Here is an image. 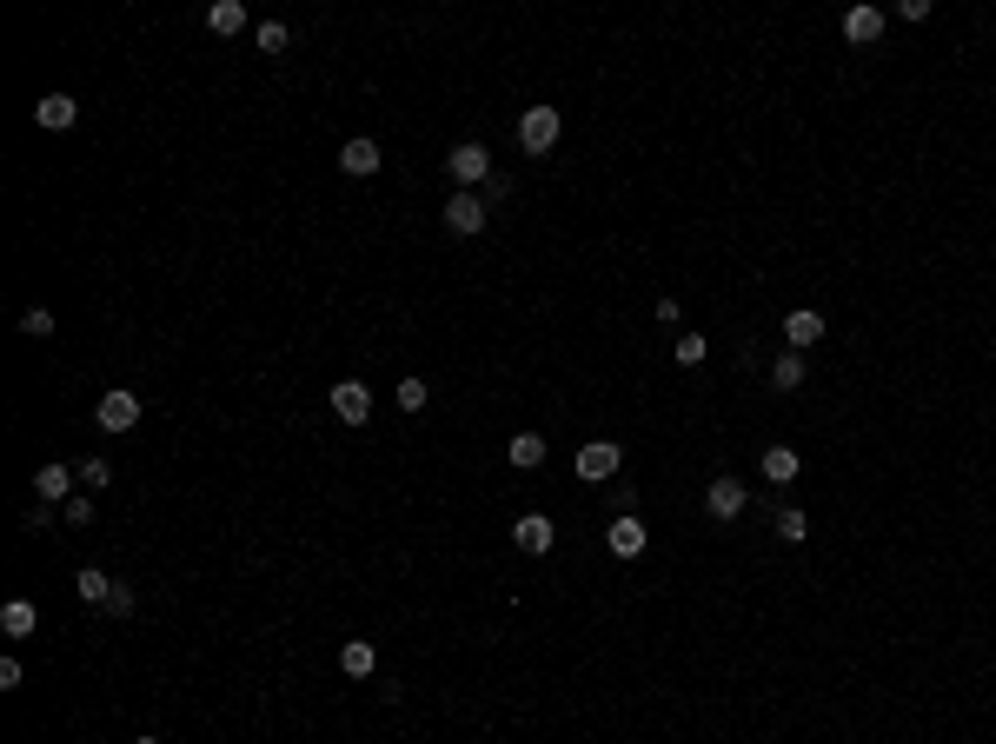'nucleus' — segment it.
Returning <instances> with one entry per match:
<instances>
[{"label": "nucleus", "instance_id": "1", "mask_svg": "<svg viewBox=\"0 0 996 744\" xmlns=\"http://www.w3.org/2000/svg\"><path fill=\"white\" fill-rule=\"evenodd\" d=\"M445 173L459 180V193H472V186H485V180H492V153H485L479 140H459V147L445 153Z\"/></svg>", "mask_w": 996, "mask_h": 744}, {"label": "nucleus", "instance_id": "2", "mask_svg": "<svg viewBox=\"0 0 996 744\" xmlns=\"http://www.w3.org/2000/svg\"><path fill=\"white\" fill-rule=\"evenodd\" d=\"M558 127H565L558 107H525V113H518V147H525V153H552L558 147Z\"/></svg>", "mask_w": 996, "mask_h": 744}, {"label": "nucleus", "instance_id": "3", "mask_svg": "<svg viewBox=\"0 0 996 744\" xmlns=\"http://www.w3.org/2000/svg\"><path fill=\"white\" fill-rule=\"evenodd\" d=\"M485 220H492V206H485V193H452V200H445V226H452L459 240L485 233Z\"/></svg>", "mask_w": 996, "mask_h": 744}, {"label": "nucleus", "instance_id": "4", "mask_svg": "<svg viewBox=\"0 0 996 744\" xmlns=\"http://www.w3.org/2000/svg\"><path fill=\"white\" fill-rule=\"evenodd\" d=\"M618 465H625V452L611 446V439H591V446L578 452V479H591V485H611V479H618Z\"/></svg>", "mask_w": 996, "mask_h": 744}, {"label": "nucleus", "instance_id": "5", "mask_svg": "<svg viewBox=\"0 0 996 744\" xmlns=\"http://www.w3.org/2000/svg\"><path fill=\"white\" fill-rule=\"evenodd\" d=\"M80 120V100L74 93H40V107H34V127H47V133H67Z\"/></svg>", "mask_w": 996, "mask_h": 744}, {"label": "nucleus", "instance_id": "6", "mask_svg": "<svg viewBox=\"0 0 996 744\" xmlns=\"http://www.w3.org/2000/svg\"><path fill=\"white\" fill-rule=\"evenodd\" d=\"M332 412H339L346 426H366L372 419V392L359 386V379H339V386H332Z\"/></svg>", "mask_w": 996, "mask_h": 744}, {"label": "nucleus", "instance_id": "7", "mask_svg": "<svg viewBox=\"0 0 996 744\" xmlns=\"http://www.w3.org/2000/svg\"><path fill=\"white\" fill-rule=\"evenodd\" d=\"M379 167H386V160H379V140H366V133L339 147V173H352V180H372Z\"/></svg>", "mask_w": 996, "mask_h": 744}, {"label": "nucleus", "instance_id": "8", "mask_svg": "<svg viewBox=\"0 0 996 744\" xmlns=\"http://www.w3.org/2000/svg\"><path fill=\"white\" fill-rule=\"evenodd\" d=\"M93 419H100V432H133L140 426V399H133V392H107Z\"/></svg>", "mask_w": 996, "mask_h": 744}, {"label": "nucleus", "instance_id": "9", "mask_svg": "<svg viewBox=\"0 0 996 744\" xmlns=\"http://www.w3.org/2000/svg\"><path fill=\"white\" fill-rule=\"evenodd\" d=\"M744 505H751V499H744L738 479H711V485H704V512H711V519H738Z\"/></svg>", "mask_w": 996, "mask_h": 744}, {"label": "nucleus", "instance_id": "10", "mask_svg": "<svg viewBox=\"0 0 996 744\" xmlns=\"http://www.w3.org/2000/svg\"><path fill=\"white\" fill-rule=\"evenodd\" d=\"M512 539H518V552H552V539H558V525L552 519H545V512H525V519H518L512 525Z\"/></svg>", "mask_w": 996, "mask_h": 744}, {"label": "nucleus", "instance_id": "11", "mask_svg": "<svg viewBox=\"0 0 996 744\" xmlns=\"http://www.w3.org/2000/svg\"><path fill=\"white\" fill-rule=\"evenodd\" d=\"M34 625H40L34 598H7V605H0V632L7 638H34Z\"/></svg>", "mask_w": 996, "mask_h": 744}, {"label": "nucleus", "instance_id": "12", "mask_svg": "<svg viewBox=\"0 0 996 744\" xmlns=\"http://www.w3.org/2000/svg\"><path fill=\"white\" fill-rule=\"evenodd\" d=\"M74 479H80V472H67V465H40V472H34V492H40V505H67Z\"/></svg>", "mask_w": 996, "mask_h": 744}, {"label": "nucleus", "instance_id": "13", "mask_svg": "<svg viewBox=\"0 0 996 744\" xmlns=\"http://www.w3.org/2000/svg\"><path fill=\"white\" fill-rule=\"evenodd\" d=\"M784 339H791V353L817 346V339H824V313H811V306H797V313L784 319Z\"/></svg>", "mask_w": 996, "mask_h": 744}, {"label": "nucleus", "instance_id": "14", "mask_svg": "<svg viewBox=\"0 0 996 744\" xmlns=\"http://www.w3.org/2000/svg\"><path fill=\"white\" fill-rule=\"evenodd\" d=\"M339 671H346V678H372V671H379L372 638H346V645H339Z\"/></svg>", "mask_w": 996, "mask_h": 744}, {"label": "nucleus", "instance_id": "15", "mask_svg": "<svg viewBox=\"0 0 996 744\" xmlns=\"http://www.w3.org/2000/svg\"><path fill=\"white\" fill-rule=\"evenodd\" d=\"M877 34H884V7H850V14H844V40L870 47Z\"/></svg>", "mask_w": 996, "mask_h": 744}, {"label": "nucleus", "instance_id": "16", "mask_svg": "<svg viewBox=\"0 0 996 744\" xmlns=\"http://www.w3.org/2000/svg\"><path fill=\"white\" fill-rule=\"evenodd\" d=\"M605 545H611V558H638V552H645V525H638V519H611Z\"/></svg>", "mask_w": 996, "mask_h": 744}, {"label": "nucleus", "instance_id": "17", "mask_svg": "<svg viewBox=\"0 0 996 744\" xmlns=\"http://www.w3.org/2000/svg\"><path fill=\"white\" fill-rule=\"evenodd\" d=\"M505 459H512L518 472H532V465H545V432H512V446H505Z\"/></svg>", "mask_w": 996, "mask_h": 744}, {"label": "nucleus", "instance_id": "18", "mask_svg": "<svg viewBox=\"0 0 996 744\" xmlns=\"http://www.w3.org/2000/svg\"><path fill=\"white\" fill-rule=\"evenodd\" d=\"M74 592H80V605H100V612H107V598H113V578L100 572V565H87V572L74 578Z\"/></svg>", "mask_w": 996, "mask_h": 744}, {"label": "nucleus", "instance_id": "19", "mask_svg": "<svg viewBox=\"0 0 996 744\" xmlns=\"http://www.w3.org/2000/svg\"><path fill=\"white\" fill-rule=\"evenodd\" d=\"M764 479H771V485H791V479H797V452H791V446H764Z\"/></svg>", "mask_w": 996, "mask_h": 744}, {"label": "nucleus", "instance_id": "20", "mask_svg": "<svg viewBox=\"0 0 996 744\" xmlns=\"http://www.w3.org/2000/svg\"><path fill=\"white\" fill-rule=\"evenodd\" d=\"M804 372H811V366H804V353H784V359L771 366V386H777V392H797V386H804Z\"/></svg>", "mask_w": 996, "mask_h": 744}, {"label": "nucleus", "instance_id": "21", "mask_svg": "<svg viewBox=\"0 0 996 744\" xmlns=\"http://www.w3.org/2000/svg\"><path fill=\"white\" fill-rule=\"evenodd\" d=\"M206 27H213V34H240V27H246V7H240V0H213Z\"/></svg>", "mask_w": 996, "mask_h": 744}, {"label": "nucleus", "instance_id": "22", "mask_svg": "<svg viewBox=\"0 0 996 744\" xmlns=\"http://www.w3.org/2000/svg\"><path fill=\"white\" fill-rule=\"evenodd\" d=\"M432 406V386H425L419 372H406V379H399V412H425Z\"/></svg>", "mask_w": 996, "mask_h": 744}, {"label": "nucleus", "instance_id": "23", "mask_svg": "<svg viewBox=\"0 0 996 744\" xmlns=\"http://www.w3.org/2000/svg\"><path fill=\"white\" fill-rule=\"evenodd\" d=\"M777 532H784V545H797V539H811V519H804L797 505H784V512H777Z\"/></svg>", "mask_w": 996, "mask_h": 744}, {"label": "nucleus", "instance_id": "24", "mask_svg": "<svg viewBox=\"0 0 996 744\" xmlns=\"http://www.w3.org/2000/svg\"><path fill=\"white\" fill-rule=\"evenodd\" d=\"M80 485H87V499H93V492H107V485H113V465H107V459H87V465H80Z\"/></svg>", "mask_w": 996, "mask_h": 744}, {"label": "nucleus", "instance_id": "25", "mask_svg": "<svg viewBox=\"0 0 996 744\" xmlns=\"http://www.w3.org/2000/svg\"><path fill=\"white\" fill-rule=\"evenodd\" d=\"M20 333H27V339H47V333H54V313H47V306H27V313H20Z\"/></svg>", "mask_w": 996, "mask_h": 744}, {"label": "nucleus", "instance_id": "26", "mask_svg": "<svg viewBox=\"0 0 996 744\" xmlns=\"http://www.w3.org/2000/svg\"><path fill=\"white\" fill-rule=\"evenodd\" d=\"M259 54H286V40H293V34H286V27H279V20H266V27H259Z\"/></svg>", "mask_w": 996, "mask_h": 744}, {"label": "nucleus", "instance_id": "27", "mask_svg": "<svg viewBox=\"0 0 996 744\" xmlns=\"http://www.w3.org/2000/svg\"><path fill=\"white\" fill-rule=\"evenodd\" d=\"M611 505H618V519H631V505H638V485H631V479H611Z\"/></svg>", "mask_w": 996, "mask_h": 744}, {"label": "nucleus", "instance_id": "28", "mask_svg": "<svg viewBox=\"0 0 996 744\" xmlns=\"http://www.w3.org/2000/svg\"><path fill=\"white\" fill-rule=\"evenodd\" d=\"M678 359H684V366H698V359H704V333H678Z\"/></svg>", "mask_w": 996, "mask_h": 744}, {"label": "nucleus", "instance_id": "29", "mask_svg": "<svg viewBox=\"0 0 996 744\" xmlns=\"http://www.w3.org/2000/svg\"><path fill=\"white\" fill-rule=\"evenodd\" d=\"M60 519H67V525H87V519H93V499H67V505H60Z\"/></svg>", "mask_w": 996, "mask_h": 744}, {"label": "nucleus", "instance_id": "30", "mask_svg": "<svg viewBox=\"0 0 996 744\" xmlns=\"http://www.w3.org/2000/svg\"><path fill=\"white\" fill-rule=\"evenodd\" d=\"M133 605H140V598H133V592H127V585H113V598H107V612H113V618H127V612H133Z\"/></svg>", "mask_w": 996, "mask_h": 744}, {"label": "nucleus", "instance_id": "31", "mask_svg": "<svg viewBox=\"0 0 996 744\" xmlns=\"http://www.w3.org/2000/svg\"><path fill=\"white\" fill-rule=\"evenodd\" d=\"M479 193H485V206H498V200H505V193H512V180H505V173H492V180H485Z\"/></svg>", "mask_w": 996, "mask_h": 744}, {"label": "nucleus", "instance_id": "32", "mask_svg": "<svg viewBox=\"0 0 996 744\" xmlns=\"http://www.w3.org/2000/svg\"><path fill=\"white\" fill-rule=\"evenodd\" d=\"M133 744H160V738H133Z\"/></svg>", "mask_w": 996, "mask_h": 744}]
</instances>
